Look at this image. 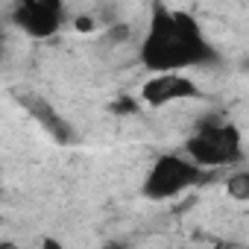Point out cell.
I'll return each instance as SVG.
<instances>
[{
	"mask_svg": "<svg viewBox=\"0 0 249 249\" xmlns=\"http://www.w3.org/2000/svg\"><path fill=\"white\" fill-rule=\"evenodd\" d=\"M138 62L150 73L191 71L217 62V50L191 12L156 6L138 44Z\"/></svg>",
	"mask_w": 249,
	"mask_h": 249,
	"instance_id": "1",
	"label": "cell"
},
{
	"mask_svg": "<svg viewBox=\"0 0 249 249\" xmlns=\"http://www.w3.org/2000/svg\"><path fill=\"white\" fill-rule=\"evenodd\" d=\"M205 179V170L185 153L159 156L141 179V196L150 202H167L188 194L194 185Z\"/></svg>",
	"mask_w": 249,
	"mask_h": 249,
	"instance_id": "3",
	"label": "cell"
},
{
	"mask_svg": "<svg viewBox=\"0 0 249 249\" xmlns=\"http://www.w3.org/2000/svg\"><path fill=\"white\" fill-rule=\"evenodd\" d=\"M182 153L191 156L202 170L237 167L246 159L240 129L234 126V123L223 120V117H205L199 126L185 138Z\"/></svg>",
	"mask_w": 249,
	"mask_h": 249,
	"instance_id": "2",
	"label": "cell"
},
{
	"mask_svg": "<svg viewBox=\"0 0 249 249\" xmlns=\"http://www.w3.org/2000/svg\"><path fill=\"white\" fill-rule=\"evenodd\" d=\"M202 97V88L188 76V71H161L150 73L141 85V100L150 108H164L173 103H188Z\"/></svg>",
	"mask_w": 249,
	"mask_h": 249,
	"instance_id": "5",
	"label": "cell"
},
{
	"mask_svg": "<svg viewBox=\"0 0 249 249\" xmlns=\"http://www.w3.org/2000/svg\"><path fill=\"white\" fill-rule=\"evenodd\" d=\"M226 194L237 202H246L249 199V170H243V164H237L229 179H226Z\"/></svg>",
	"mask_w": 249,
	"mask_h": 249,
	"instance_id": "6",
	"label": "cell"
},
{
	"mask_svg": "<svg viewBox=\"0 0 249 249\" xmlns=\"http://www.w3.org/2000/svg\"><path fill=\"white\" fill-rule=\"evenodd\" d=\"M65 0H12L9 24L27 38H53L65 27Z\"/></svg>",
	"mask_w": 249,
	"mask_h": 249,
	"instance_id": "4",
	"label": "cell"
}]
</instances>
